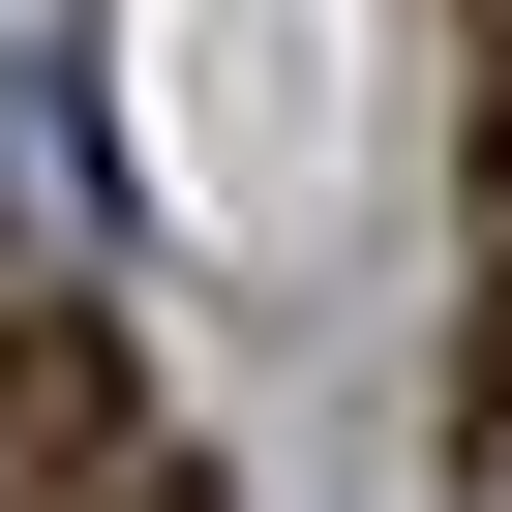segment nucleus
Instances as JSON below:
<instances>
[{
	"instance_id": "obj_1",
	"label": "nucleus",
	"mask_w": 512,
	"mask_h": 512,
	"mask_svg": "<svg viewBox=\"0 0 512 512\" xmlns=\"http://www.w3.org/2000/svg\"><path fill=\"white\" fill-rule=\"evenodd\" d=\"M0 512H241V482L151 422V362L91 302H31V332H0Z\"/></svg>"
},
{
	"instance_id": "obj_2",
	"label": "nucleus",
	"mask_w": 512,
	"mask_h": 512,
	"mask_svg": "<svg viewBox=\"0 0 512 512\" xmlns=\"http://www.w3.org/2000/svg\"><path fill=\"white\" fill-rule=\"evenodd\" d=\"M452 452H482V482H512V272H482V392H452Z\"/></svg>"
},
{
	"instance_id": "obj_3",
	"label": "nucleus",
	"mask_w": 512,
	"mask_h": 512,
	"mask_svg": "<svg viewBox=\"0 0 512 512\" xmlns=\"http://www.w3.org/2000/svg\"><path fill=\"white\" fill-rule=\"evenodd\" d=\"M452 31H482V91H512V0H452Z\"/></svg>"
}]
</instances>
